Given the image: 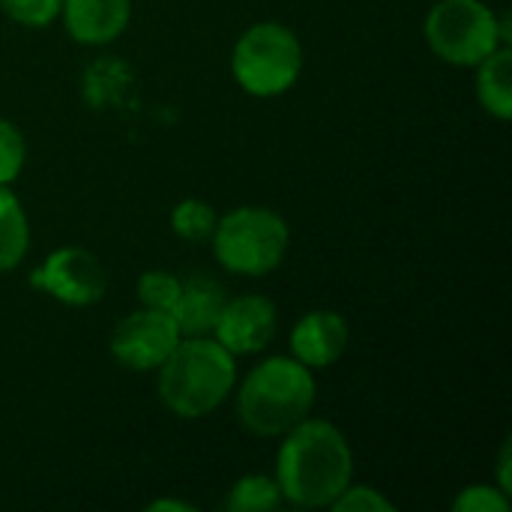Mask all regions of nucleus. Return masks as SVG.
Here are the masks:
<instances>
[{"label": "nucleus", "mask_w": 512, "mask_h": 512, "mask_svg": "<svg viewBox=\"0 0 512 512\" xmlns=\"http://www.w3.org/2000/svg\"><path fill=\"white\" fill-rule=\"evenodd\" d=\"M273 477L285 507L330 510L354 480L348 435L324 417H306L279 438Z\"/></svg>", "instance_id": "obj_1"}, {"label": "nucleus", "mask_w": 512, "mask_h": 512, "mask_svg": "<svg viewBox=\"0 0 512 512\" xmlns=\"http://www.w3.org/2000/svg\"><path fill=\"white\" fill-rule=\"evenodd\" d=\"M234 417L255 438H282L288 429L312 417L318 405V372L291 354L258 360L234 384Z\"/></svg>", "instance_id": "obj_2"}, {"label": "nucleus", "mask_w": 512, "mask_h": 512, "mask_svg": "<svg viewBox=\"0 0 512 512\" xmlns=\"http://www.w3.org/2000/svg\"><path fill=\"white\" fill-rule=\"evenodd\" d=\"M153 375L162 408L186 423L216 414L240 378L237 357L213 336H183Z\"/></svg>", "instance_id": "obj_3"}, {"label": "nucleus", "mask_w": 512, "mask_h": 512, "mask_svg": "<svg viewBox=\"0 0 512 512\" xmlns=\"http://www.w3.org/2000/svg\"><path fill=\"white\" fill-rule=\"evenodd\" d=\"M210 249L225 273L264 279L282 267L291 249L288 219L264 204H240L219 213Z\"/></svg>", "instance_id": "obj_4"}, {"label": "nucleus", "mask_w": 512, "mask_h": 512, "mask_svg": "<svg viewBox=\"0 0 512 512\" xmlns=\"http://www.w3.org/2000/svg\"><path fill=\"white\" fill-rule=\"evenodd\" d=\"M306 51L294 27L255 21L231 45L228 69L234 84L252 99L285 96L303 75Z\"/></svg>", "instance_id": "obj_5"}, {"label": "nucleus", "mask_w": 512, "mask_h": 512, "mask_svg": "<svg viewBox=\"0 0 512 512\" xmlns=\"http://www.w3.org/2000/svg\"><path fill=\"white\" fill-rule=\"evenodd\" d=\"M423 39L441 63L474 69L510 45V15H498L486 0H435L423 18Z\"/></svg>", "instance_id": "obj_6"}, {"label": "nucleus", "mask_w": 512, "mask_h": 512, "mask_svg": "<svg viewBox=\"0 0 512 512\" xmlns=\"http://www.w3.org/2000/svg\"><path fill=\"white\" fill-rule=\"evenodd\" d=\"M30 288L69 309H90L105 297L108 279L102 261L84 246H57L33 270Z\"/></svg>", "instance_id": "obj_7"}, {"label": "nucleus", "mask_w": 512, "mask_h": 512, "mask_svg": "<svg viewBox=\"0 0 512 512\" xmlns=\"http://www.w3.org/2000/svg\"><path fill=\"white\" fill-rule=\"evenodd\" d=\"M180 339L183 336H180L171 312L138 306L135 312L123 315L114 324V330L108 336V354L126 372L150 375L168 360V354L177 348Z\"/></svg>", "instance_id": "obj_8"}, {"label": "nucleus", "mask_w": 512, "mask_h": 512, "mask_svg": "<svg viewBox=\"0 0 512 512\" xmlns=\"http://www.w3.org/2000/svg\"><path fill=\"white\" fill-rule=\"evenodd\" d=\"M279 330V309L264 294H240L228 297L222 306V315L213 327V339L240 357H258L264 354Z\"/></svg>", "instance_id": "obj_9"}, {"label": "nucleus", "mask_w": 512, "mask_h": 512, "mask_svg": "<svg viewBox=\"0 0 512 512\" xmlns=\"http://www.w3.org/2000/svg\"><path fill=\"white\" fill-rule=\"evenodd\" d=\"M351 345L348 318L336 309H312L288 333V354L312 372L336 366Z\"/></svg>", "instance_id": "obj_10"}, {"label": "nucleus", "mask_w": 512, "mask_h": 512, "mask_svg": "<svg viewBox=\"0 0 512 512\" xmlns=\"http://www.w3.org/2000/svg\"><path fill=\"white\" fill-rule=\"evenodd\" d=\"M57 21L72 42L105 48L126 33L132 21V0H63Z\"/></svg>", "instance_id": "obj_11"}, {"label": "nucleus", "mask_w": 512, "mask_h": 512, "mask_svg": "<svg viewBox=\"0 0 512 512\" xmlns=\"http://www.w3.org/2000/svg\"><path fill=\"white\" fill-rule=\"evenodd\" d=\"M228 294L222 288V282H216L213 276L195 273L186 276L177 294V303L171 309V318L180 330V336H210L222 306H225Z\"/></svg>", "instance_id": "obj_12"}, {"label": "nucleus", "mask_w": 512, "mask_h": 512, "mask_svg": "<svg viewBox=\"0 0 512 512\" xmlns=\"http://www.w3.org/2000/svg\"><path fill=\"white\" fill-rule=\"evenodd\" d=\"M474 93L480 108L507 123L512 117V48L501 45L474 66Z\"/></svg>", "instance_id": "obj_13"}, {"label": "nucleus", "mask_w": 512, "mask_h": 512, "mask_svg": "<svg viewBox=\"0 0 512 512\" xmlns=\"http://www.w3.org/2000/svg\"><path fill=\"white\" fill-rule=\"evenodd\" d=\"M30 252V219L12 186L0 183V276L24 264Z\"/></svg>", "instance_id": "obj_14"}, {"label": "nucleus", "mask_w": 512, "mask_h": 512, "mask_svg": "<svg viewBox=\"0 0 512 512\" xmlns=\"http://www.w3.org/2000/svg\"><path fill=\"white\" fill-rule=\"evenodd\" d=\"M222 507L228 512H273L282 510V492L273 474H243L228 489Z\"/></svg>", "instance_id": "obj_15"}, {"label": "nucleus", "mask_w": 512, "mask_h": 512, "mask_svg": "<svg viewBox=\"0 0 512 512\" xmlns=\"http://www.w3.org/2000/svg\"><path fill=\"white\" fill-rule=\"evenodd\" d=\"M216 219V207L204 198H183L171 207V231L186 243H210Z\"/></svg>", "instance_id": "obj_16"}, {"label": "nucleus", "mask_w": 512, "mask_h": 512, "mask_svg": "<svg viewBox=\"0 0 512 512\" xmlns=\"http://www.w3.org/2000/svg\"><path fill=\"white\" fill-rule=\"evenodd\" d=\"M180 285H183V279L174 276L171 270H144L138 276V282H135L138 306L159 309V312H171L174 303H177Z\"/></svg>", "instance_id": "obj_17"}, {"label": "nucleus", "mask_w": 512, "mask_h": 512, "mask_svg": "<svg viewBox=\"0 0 512 512\" xmlns=\"http://www.w3.org/2000/svg\"><path fill=\"white\" fill-rule=\"evenodd\" d=\"M27 165V138L9 117H0V183L15 186Z\"/></svg>", "instance_id": "obj_18"}, {"label": "nucleus", "mask_w": 512, "mask_h": 512, "mask_svg": "<svg viewBox=\"0 0 512 512\" xmlns=\"http://www.w3.org/2000/svg\"><path fill=\"white\" fill-rule=\"evenodd\" d=\"M512 498L495 483H468L456 492L450 510L453 512H507Z\"/></svg>", "instance_id": "obj_19"}, {"label": "nucleus", "mask_w": 512, "mask_h": 512, "mask_svg": "<svg viewBox=\"0 0 512 512\" xmlns=\"http://www.w3.org/2000/svg\"><path fill=\"white\" fill-rule=\"evenodd\" d=\"M63 0H0V12L18 27L42 30L60 18Z\"/></svg>", "instance_id": "obj_20"}, {"label": "nucleus", "mask_w": 512, "mask_h": 512, "mask_svg": "<svg viewBox=\"0 0 512 512\" xmlns=\"http://www.w3.org/2000/svg\"><path fill=\"white\" fill-rule=\"evenodd\" d=\"M333 512H393L396 504L375 486H360L351 480V486L333 501Z\"/></svg>", "instance_id": "obj_21"}, {"label": "nucleus", "mask_w": 512, "mask_h": 512, "mask_svg": "<svg viewBox=\"0 0 512 512\" xmlns=\"http://www.w3.org/2000/svg\"><path fill=\"white\" fill-rule=\"evenodd\" d=\"M510 465H512V444L510 441H504V444H501V453H498V471H495V480H492V483H495L498 489H504V492L512 498Z\"/></svg>", "instance_id": "obj_22"}, {"label": "nucleus", "mask_w": 512, "mask_h": 512, "mask_svg": "<svg viewBox=\"0 0 512 512\" xmlns=\"http://www.w3.org/2000/svg\"><path fill=\"white\" fill-rule=\"evenodd\" d=\"M147 512H192L195 507L189 501H180V498H153L147 507Z\"/></svg>", "instance_id": "obj_23"}]
</instances>
